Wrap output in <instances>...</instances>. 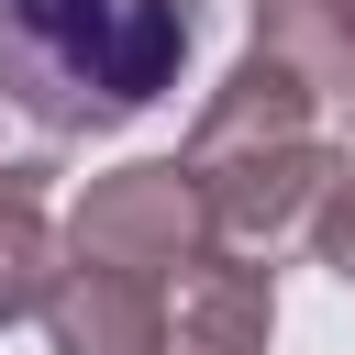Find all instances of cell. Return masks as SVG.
Wrapping results in <instances>:
<instances>
[{
    "instance_id": "obj_11",
    "label": "cell",
    "mask_w": 355,
    "mask_h": 355,
    "mask_svg": "<svg viewBox=\"0 0 355 355\" xmlns=\"http://www.w3.org/2000/svg\"><path fill=\"white\" fill-rule=\"evenodd\" d=\"M333 155H355V89H344V144H333Z\"/></svg>"
},
{
    "instance_id": "obj_4",
    "label": "cell",
    "mask_w": 355,
    "mask_h": 355,
    "mask_svg": "<svg viewBox=\"0 0 355 355\" xmlns=\"http://www.w3.org/2000/svg\"><path fill=\"white\" fill-rule=\"evenodd\" d=\"M277 344V266H255V255H189L178 277H166V333H155V355H266Z\"/></svg>"
},
{
    "instance_id": "obj_2",
    "label": "cell",
    "mask_w": 355,
    "mask_h": 355,
    "mask_svg": "<svg viewBox=\"0 0 355 355\" xmlns=\"http://www.w3.org/2000/svg\"><path fill=\"white\" fill-rule=\"evenodd\" d=\"M55 255L89 266H133V277H178L189 255H211V200L178 155H133L111 178H89L55 222Z\"/></svg>"
},
{
    "instance_id": "obj_8",
    "label": "cell",
    "mask_w": 355,
    "mask_h": 355,
    "mask_svg": "<svg viewBox=\"0 0 355 355\" xmlns=\"http://www.w3.org/2000/svg\"><path fill=\"white\" fill-rule=\"evenodd\" d=\"M44 277H55V211H44V200H11V211H0V333L33 322Z\"/></svg>"
},
{
    "instance_id": "obj_5",
    "label": "cell",
    "mask_w": 355,
    "mask_h": 355,
    "mask_svg": "<svg viewBox=\"0 0 355 355\" xmlns=\"http://www.w3.org/2000/svg\"><path fill=\"white\" fill-rule=\"evenodd\" d=\"M33 322H44V344H55V355H155V333H166V277L55 255V277H44V300H33Z\"/></svg>"
},
{
    "instance_id": "obj_3",
    "label": "cell",
    "mask_w": 355,
    "mask_h": 355,
    "mask_svg": "<svg viewBox=\"0 0 355 355\" xmlns=\"http://www.w3.org/2000/svg\"><path fill=\"white\" fill-rule=\"evenodd\" d=\"M178 166H189V155H178ZM189 178H200V200H211V244H222V255L288 266V244H311V211H322V189H333V144H322V122H311V133H277V144L200 155Z\"/></svg>"
},
{
    "instance_id": "obj_1",
    "label": "cell",
    "mask_w": 355,
    "mask_h": 355,
    "mask_svg": "<svg viewBox=\"0 0 355 355\" xmlns=\"http://www.w3.org/2000/svg\"><path fill=\"white\" fill-rule=\"evenodd\" d=\"M200 44V0H0V111L44 144L144 122Z\"/></svg>"
},
{
    "instance_id": "obj_7",
    "label": "cell",
    "mask_w": 355,
    "mask_h": 355,
    "mask_svg": "<svg viewBox=\"0 0 355 355\" xmlns=\"http://www.w3.org/2000/svg\"><path fill=\"white\" fill-rule=\"evenodd\" d=\"M244 44L277 55L311 100H344L355 89V0H255L244 11Z\"/></svg>"
},
{
    "instance_id": "obj_10",
    "label": "cell",
    "mask_w": 355,
    "mask_h": 355,
    "mask_svg": "<svg viewBox=\"0 0 355 355\" xmlns=\"http://www.w3.org/2000/svg\"><path fill=\"white\" fill-rule=\"evenodd\" d=\"M11 200H55V155L0 133V211H11Z\"/></svg>"
},
{
    "instance_id": "obj_6",
    "label": "cell",
    "mask_w": 355,
    "mask_h": 355,
    "mask_svg": "<svg viewBox=\"0 0 355 355\" xmlns=\"http://www.w3.org/2000/svg\"><path fill=\"white\" fill-rule=\"evenodd\" d=\"M311 122H322V100H311V89H300L277 55H255V44H244V55L211 78V100L189 111V144H178V155L200 166V155H233V144H277V133H311Z\"/></svg>"
},
{
    "instance_id": "obj_9",
    "label": "cell",
    "mask_w": 355,
    "mask_h": 355,
    "mask_svg": "<svg viewBox=\"0 0 355 355\" xmlns=\"http://www.w3.org/2000/svg\"><path fill=\"white\" fill-rule=\"evenodd\" d=\"M311 255L355 288V155H333V189H322V211H311Z\"/></svg>"
}]
</instances>
